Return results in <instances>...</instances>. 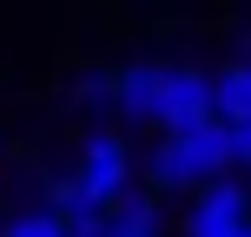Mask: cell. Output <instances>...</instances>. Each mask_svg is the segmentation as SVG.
I'll list each match as a JSON object with an SVG mask.
<instances>
[{
    "label": "cell",
    "mask_w": 251,
    "mask_h": 237,
    "mask_svg": "<svg viewBox=\"0 0 251 237\" xmlns=\"http://www.w3.org/2000/svg\"><path fill=\"white\" fill-rule=\"evenodd\" d=\"M231 172V125H192V132H165L152 151V185L159 191H205Z\"/></svg>",
    "instance_id": "cell-1"
},
{
    "label": "cell",
    "mask_w": 251,
    "mask_h": 237,
    "mask_svg": "<svg viewBox=\"0 0 251 237\" xmlns=\"http://www.w3.org/2000/svg\"><path fill=\"white\" fill-rule=\"evenodd\" d=\"M73 185L86 191L100 211H119L126 198H132V151H126L119 132H93L86 145H79V172Z\"/></svg>",
    "instance_id": "cell-2"
},
{
    "label": "cell",
    "mask_w": 251,
    "mask_h": 237,
    "mask_svg": "<svg viewBox=\"0 0 251 237\" xmlns=\"http://www.w3.org/2000/svg\"><path fill=\"white\" fill-rule=\"evenodd\" d=\"M251 231V191L238 178H218L199 191V204L185 211V237H245Z\"/></svg>",
    "instance_id": "cell-3"
},
{
    "label": "cell",
    "mask_w": 251,
    "mask_h": 237,
    "mask_svg": "<svg viewBox=\"0 0 251 237\" xmlns=\"http://www.w3.org/2000/svg\"><path fill=\"white\" fill-rule=\"evenodd\" d=\"M212 73L199 66H172L165 73V106H159V125L165 132H192V125H212Z\"/></svg>",
    "instance_id": "cell-4"
},
{
    "label": "cell",
    "mask_w": 251,
    "mask_h": 237,
    "mask_svg": "<svg viewBox=\"0 0 251 237\" xmlns=\"http://www.w3.org/2000/svg\"><path fill=\"white\" fill-rule=\"evenodd\" d=\"M165 73H172L165 60H139V66H126V73H113V106H119L126 119H139V125H159Z\"/></svg>",
    "instance_id": "cell-5"
},
{
    "label": "cell",
    "mask_w": 251,
    "mask_h": 237,
    "mask_svg": "<svg viewBox=\"0 0 251 237\" xmlns=\"http://www.w3.org/2000/svg\"><path fill=\"white\" fill-rule=\"evenodd\" d=\"M47 211L66 224V237H106V217H113V211H100L73 178H53L47 185Z\"/></svg>",
    "instance_id": "cell-6"
},
{
    "label": "cell",
    "mask_w": 251,
    "mask_h": 237,
    "mask_svg": "<svg viewBox=\"0 0 251 237\" xmlns=\"http://www.w3.org/2000/svg\"><path fill=\"white\" fill-rule=\"evenodd\" d=\"M212 112L218 125H251V60L212 73Z\"/></svg>",
    "instance_id": "cell-7"
},
{
    "label": "cell",
    "mask_w": 251,
    "mask_h": 237,
    "mask_svg": "<svg viewBox=\"0 0 251 237\" xmlns=\"http://www.w3.org/2000/svg\"><path fill=\"white\" fill-rule=\"evenodd\" d=\"M106 237H159V204H152L146 191H132V198L106 217Z\"/></svg>",
    "instance_id": "cell-8"
},
{
    "label": "cell",
    "mask_w": 251,
    "mask_h": 237,
    "mask_svg": "<svg viewBox=\"0 0 251 237\" xmlns=\"http://www.w3.org/2000/svg\"><path fill=\"white\" fill-rule=\"evenodd\" d=\"M0 237H66V224H60L53 211H26V217H13Z\"/></svg>",
    "instance_id": "cell-9"
},
{
    "label": "cell",
    "mask_w": 251,
    "mask_h": 237,
    "mask_svg": "<svg viewBox=\"0 0 251 237\" xmlns=\"http://www.w3.org/2000/svg\"><path fill=\"white\" fill-rule=\"evenodd\" d=\"M79 106H113V73H79Z\"/></svg>",
    "instance_id": "cell-10"
},
{
    "label": "cell",
    "mask_w": 251,
    "mask_h": 237,
    "mask_svg": "<svg viewBox=\"0 0 251 237\" xmlns=\"http://www.w3.org/2000/svg\"><path fill=\"white\" fill-rule=\"evenodd\" d=\"M231 165L251 172V125H231Z\"/></svg>",
    "instance_id": "cell-11"
},
{
    "label": "cell",
    "mask_w": 251,
    "mask_h": 237,
    "mask_svg": "<svg viewBox=\"0 0 251 237\" xmlns=\"http://www.w3.org/2000/svg\"><path fill=\"white\" fill-rule=\"evenodd\" d=\"M245 191H251V178H245Z\"/></svg>",
    "instance_id": "cell-12"
},
{
    "label": "cell",
    "mask_w": 251,
    "mask_h": 237,
    "mask_svg": "<svg viewBox=\"0 0 251 237\" xmlns=\"http://www.w3.org/2000/svg\"><path fill=\"white\" fill-rule=\"evenodd\" d=\"M245 237H251V231H245Z\"/></svg>",
    "instance_id": "cell-13"
}]
</instances>
